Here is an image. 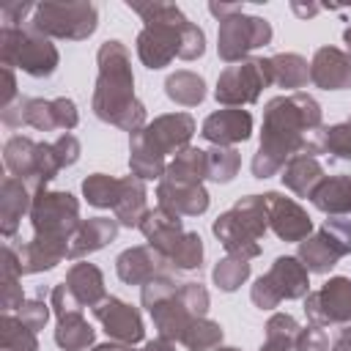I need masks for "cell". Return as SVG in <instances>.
Listing matches in <instances>:
<instances>
[{"instance_id":"1","label":"cell","mask_w":351,"mask_h":351,"mask_svg":"<svg viewBox=\"0 0 351 351\" xmlns=\"http://www.w3.org/2000/svg\"><path fill=\"white\" fill-rule=\"evenodd\" d=\"M321 123V110L318 101L304 96V93H293V96H280L271 99L266 104L263 112V137H261V148L252 159V173L255 178H266L271 176L288 154L307 148V134H313Z\"/></svg>"},{"instance_id":"2","label":"cell","mask_w":351,"mask_h":351,"mask_svg":"<svg viewBox=\"0 0 351 351\" xmlns=\"http://www.w3.org/2000/svg\"><path fill=\"white\" fill-rule=\"evenodd\" d=\"M132 11H137L145 19V27L137 38V55L148 69L167 66L176 55L178 58H197L203 55V30L195 27L176 5L170 3H129Z\"/></svg>"},{"instance_id":"3","label":"cell","mask_w":351,"mask_h":351,"mask_svg":"<svg viewBox=\"0 0 351 351\" xmlns=\"http://www.w3.org/2000/svg\"><path fill=\"white\" fill-rule=\"evenodd\" d=\"M132 69H129V52L121 41H107L99 49V82L93 96V110L101 121L118 123L137 134L145 112L143 104L132 96Z\"/></svg>"},{"instance_id":"4","label":"cell","mask_w":351,"mask_h":351,"mask_svg":"<svg viewBox=\"0 0 351 351\" xmlns=\"http://www.w3.org/2000/svg\"><path fill=\"white\" fill-rule=\"evenodd\" d=\"M266 200L261 195H250L214 222V233L233 258L247 261L261 252L258 239L266 233Z\"/></svg>"},{"instance_id":"5","label":"cell","mask_w":351,"mask_h":351,"mask_svg":"<svg viewBox=\"0 0 351 351\" xmlns=\"http://www.w3.org/2000/svg\"><path fill=\"white\" fill-rule=\"evenodd\" d=\"M33 30L58 38H85L96 30V5L90 3H41L36 5Z\"/></svg>"},{"instance_id":"6","label":"cell","mask_w":351,"mask_h":351,"mask_svg":"<svg viewBox=\"0 0 351 351\" xmlns=\"http://www.w3.org/2000/svg\"><path fill=\"white\" fill-rule=\"evenodd\" d=\"M3 60L5 66L16 63L33 77H47L55 71L58 52L47 38L38 36V30L27 33V30L3 27Z\"/></svg>"},{"instance_id":"7","label":"cell","mask_w":351,"mask_h":351,"mask_svg":"<svg viewBox=\"0 0 351 351\" xmlns=\"http://www.w3.org/2000/svg\"><path fill=\"white\" fill-rule=\"evenodd\" d=\"M307 269L296 258H277L271 271L261 277L252 288V302L263 310L274 307L280 299H296L307 293Z\"/></svg>"},{"instance_id":"8","label":"cell","mask_w":351,"mask_h":351,"mask_svg":"<svg viewBox=\"0 0 351 351\" xmlns=\"http://www.w3.org/2000/svg\"><path fill=\"white\" fill-rule=\"evenodd\" d=\"M271 41V25L261 16H244V11L219 19V58L233 63L250 49Z\"/></svg>"},{"instance_id":"9","label":"cell","mask_w":351,"mask_h":351,"mask_svg":"<svg viewBox=\"0 0 351 351\" xmlns=\"http://www.w3.org/2000/svg\"><path fill=\"white\" fill-rule=\"evenodd\" d=\"M346 252H351V222L346 219H326L318 236L299 247V258L310 271H329Z\"/></svg>"},{"instance_id":"10","label":"cell","mask_w":351,"mask_h":351,"mask_svg":"<svg viewBox=\"0 0 351 351\" xmlns=\"http://www.w3.org/2000/svg\"><path fill=\"white\" fill-rule=\"evenodd\" d=\"M271 82L269 60H247L222 71L217 82V99L222 104H247L255 101L261 88Z\"/></svg>"},{"instance_id":"11","label":"cell","mask_w":351,"mask_h":351,"mask_svg":"<svg viewBox=\"0 0 351 351\" xmlns=\"http://www.w3.org/2000/svg\"><path fill=\"white\" fill-rule=\"evenodd\" d=\"M195 132V123L186 112H178V115H162L156 118L148 129L137 132L132 137V148H143L148 154H156V156H165L170 151H178Z\"/></svg>"},{"instance_id":"12","label":"cell","mask_w":351,"mask_h":351,"mask_svg":"<svg viewBox=\"0 0 351 351\" xmlns=\"http://www.w3.org/2000/svg\"><path fill=\"white\" fill-rule=\"evenodd\" d=\"M307 315L315 324H340L351 321V280L335 277L318 293L307 299Z\"/></svg>"},{"instance_id":"13","label":"cell","mask_w":351,"mask_h":351,"mask_svg":"<svg viewBox=\"0 0 351 351\" xmlns=\"http://www.w3.org/2000/svg\"><path fill=\"white\" fill-rule=\"evenodd\" d=\"M263 200H266V214L271 219V228H274V233L280 239H285V241H302L310 233V228H313L310 225V217L293 200H288V197H282L277 192L263 195Z\"/></svg>"},{"instance_id":"14","label":"cell","mask_w":351,"mask_h":351,"mask_svg":"<svg viewBox=\"0 0 351 351\" xmlns=\"http://www.w3.org/2000/svg\"><path fill=\"white\" fill-rule=\"evenodd\" d=\"M310 80L326 90H340L351 85V55L335 47H321L310 63Z\"/></svg>"},{"instance_id":"15","label":"cell","mask_w":351,"mask_h":351,"mask_svg":"<svg viewBox=\"0 0 351 351\" xmlns=\"http://www.w3.org/2000/svg\"><path fill=\"white\" fill-rule=\"evenodd\" d=\"M96 318L104 324L107 335L121 340V343H137L143 340V321L137 315V310H132L129 304L118 302V299H104L101 304H96Z\"/></svg>"},{"instance_id":"16","label":"cell","mask_w":351,"mask_h":351,"mask_svg":"<svg viewBox=\"0 0 351 351\" xmlns=\"http://www.w3.org/2000/svg\"><path fill=\"white\" fill-rule=\"evenodd\" d=\"M250 132H252V115L247 110H219L208 115L203 123V137L217 145L247 140Z\"/></svg>"},{"instance_id":"17","label":"cell","mask_w":351,"mask_h":351,"mask_svg":"<svg viewBox=\"0 0 351 351\" xmlns=\"http://www.w3.org/2000/svg\"><path fill=\"white\" fill-rule=\"evenodd\" d=\"M159 197L162 208L173 214H203L208 206V195L200 184H176V181H162L159 184Z\"/></svg>"},{"instance_id":"18","label":"cell","mask_w":351,"mask_h":351,"mask_svg":"<svg viewBox=\"0 0 351 351\" xmlns=\"http://www.w3.org/2000/svg\"><path fill=\"white\" fill-rule=\"evenodd\" d=\"M165 258L151 247V250H145V247H134V250H126L121 258H118V277L123 280V282H148V280H154L162 269H165Z\"/></svg>"},{"instance_id":"19","label":"cell","mask_w":351,"mask_h":351,"mask_svg":"<svg viewBox=\"0 0 351 351\" xmlns=\"http://www.w3.org/2000/svg\"><path fill=\"white\" fill-rule=\"evenodd\" d=\"M310 197L326 214H351V176L321 178Z\"/></svg>"},{"instance_id":"20","label":"cell","mask_w":351,"mask_h":351,"mask_svg":"<svg viewBox=\"0 0 351 351\" xmlns=\"http://www.w3.org/2000/svg\"><path fill=\"white\" fill-rule=\"evenodd\" d=\"M282 181H285L296 195L310 197L313 189L321 184V165H318L315 159H310L307 154H302V156H296V159L288 162V167H285V173H282Z\"/></svg>"},{"instance_id":"21","label":"cell","mask_w":351,"mask_h":351,"mask_svg":"<svg viewBox=\"0 0 351 351\" xmlns=\"http://www.w3.org/2000/svg\"><path fill=\"white\" fill-rule=\"evenodd\" d=\"M115 233H118V225L112 219H101V217L99 219H90V222H85V225H80L74 230V236H71L74 247L69 250V255H82V252L99 250L110 239H115Z\"/></svg>"},{"instance_id":"22","label":"cell","mask_w":351,"mask_h":351,"mask_svg":"<svg viewBox=\"0 0 351 351\" xmlns=\"http://www.w3.org/2000/svg\"><path fill=\"white\" fill-rule=\"evenodd\" d=\"M115 214L123 225H140L145 219V189L137 178L121 181V195L115 203Z\"/></svg>"},{"instance_id":"23","label":"cell","mask_w":351,"mask_h":351,"mask_svg":"<svg viewBox=\"0 0 351 351\" xmlns=\"http://www.w3.org/2000/svg\"><path fill=\"white\" fill-rule=\"evenodd\" d=\"M66 288H69V293L77 299V304H96V299L104 293V288H101V274H99V269L96 266H90V263H80V266H74L71 269V274H69V282H63Z\"/></svg>"},{"instance_id":"24","label":"cell","mask_w":351,"mask_h":351,"mask_svg":"<svg viewBox=\"0 0 351 351\" xmlns=\"http://www.w3.org/2000/svg\"><path fill=\"white\" fill-rule=\"evenodd\" d=\"M269 74H271V82H277L282 88H302L310 80V69H307L304 58H299V55L269 58Z\"/></svg>"},{"instance_id":"25","label":"cell","mask_w":351,"mask_h":351,"mask_svg":"<svg viewBox=\"0 0 351 351\" xmlns=\"http://www.w3.org/2000/svg\"><path fill=\"white\" fill-rule=\"evenodd\" d=\"M55 340L66 351H82V348H88L93 343V329L82 321L80 313H66V315H60Z\"/></svg>"},{"instance_id":"26","label":"cell","mask_w":351,"mask_h":351,"mask_svg":"<svg viewBox=\"0 0 351 351\" xmlns=\"http://www.w3.org/2000/svg\"><path fill=\"white\" fill-rule=\"evenodd\" d=\"M203 93H206L203 90V80L197 74H192V71H176L167 80V96L173 101H178V104L192 107V104H197L203 99Z\"/></svg>"},{"instance_id":"27","label":"cell","mask_w":351,"mask_h":351,"mask_svg":"<svg viewBox=\"0 0 351 351\" xmlns=\"http://www.w3.org/2000/svg\"><path fill=\"white\" fill-rule=\"evenodd\" d=\"M82 192H85L88 203H93V206H112V208H115L118 195H121V181H115V178H110V176H101V173H96V176L85 178Z\"/></svg>"},{"instance_id":"28","label":"cell","mask_w":351,"mask_h":351,"mask_svg":"<svg viewBox=\"0 0 351 351\" xmlns=\"http://www.w3.org/2000/svg\"><path fill=\"white\" fill-rule=\"evenodd\" d=\"M266 329H269V340L261 351H291L299 335V324L291 315H274Z\"/></svg>"},{"instance_id":"29","label":"cell","mask_w":351,"mask_h":351,"mask_svg":"<svg viewBox=\"0 0 351 351\" xmlns=\"http://www.w3.org/2000/svg\"><path fill=\"white\" fill-rule=\"evenodd\" d=\"M222 337V329L214 324V321H203V318H195L192 326L184 332L181 343L189 348V351H208L219 343Z\"/></svg>"},{"instance_id":"30","label":"cell","mask_w":351,"mask_h":351,"mask_svg":"<svg viewBox=\"0 0 351 351\" xmlns=\"http://www.w3.org/2000/svg\"><path fill=\"white\" fill-rule=\"evenodd\" d=\"M200 258H203L200 236L197 233H184L181 241L167 255V263L176 266V269H200Z\"/></svg>"},{"instance_id":"31","label":"cell","mask_w":351,"mask_h":351,"mask_svg":"<svg viewBox=\"0 0 351 351\" xmlns=\"http://www.w3.org/2000/svg\"><path fill=\"white\" fill-rule=\"evenodd\" d=\"M247 274H250V263L244 258H225L214 269V282L222 291H236L247 280Z\"/></svg>"},{"instance_id":"32","label":"cell","mask_w":351,"mask_h":351,"mask_svg":"<svg viewBox=\"0 0 351 351\" xmlns=\"http://www.w3.org/2000/svg\"><path fill=\"white\" fill-rule=\"evenodd\" d=\"M208 159V178L214 181H230L239 170V154L233 148H214L206 154Z\"/></svg>"},{"instance_id":"33","label":"cell","mask_w":351,"mask_h":351,"mask_svg":"<svg viewBox=\"0 0 351 351\" xmlns=\"http://www.w3.org/2000/svg\"><path fill=\"white\" fill-rule=\"evenodd\" d=\"M178 299L184 302V307H186L195 318H203L206 310H208V293L203 291L200 282H186V285L178 291Z\"/></svg>"},{"instance_id":"34","label":"cell","mask_w":351,"mask_h":351,"mask_svg":"<svg viewBox=\"0 0 351 351\" xmlns=\"http://www.w3.org/2000/svg\"><path fill=\"white\" fill-rule=\"evenodd\" d=\"M293 346H296V351H326L329 337L321 326H310V329H299Z\"/></svg>"},{"instance_id":"35","label":"cell","mask_w":351,"mask_h":351,"mask_svg":"<svg viewBox=\"0 0 351 351\" xmlns=\"http://www.w3.org/2000/svg\"><path fill=\"white\" fill-rule=\"evenodd\" d=\"M44 321H47V304H41V302L25 304V310H22V324L25 326H30L36 332L38 326H44Z\"/></svg>"},{"instance_id":"36","label":"cell","mask_w":351,"mask_h":351,"mask_svg":"<svg viewBox=\"0 0 351 351\" xmlns=\"http://www.w3.org/2000/svg\"><path fill=\"white\" fill-rule=\"evenodd\" d=\"M145 351H173V348H170V343H167L165 337H159V340H151V343L145 346Z\"/></svg>"},{"instance_id":"37","label":"cell","mask_w":351,"mask_h":351,"mask_svg":"<svg viewBox=\"0 0 351 351\" xmlns=\"http://www.w3.org/2000/svg\"><path fill=\"white\" fill-rule=\"evenodd\" d=\"M96 351H132V348H126V346L123 348H118V346H99Z\"/></svg>"},{"instance_id":"38","label":"cell","mask_w":351,"mask_h":351,"mask_svg":"<svg viewBox=\"0 0 351 351\" xmlns=\"http://www.w3.org/2000/svg\"><path fill=\"white\" fill-rule=\"evenodd\" d=\"M343 38H346V44H348V49H351V27L343 33Z\"/></svg>"},{"instance_id":"39","label":"cell","mask_w":351,"mask_h":351,"mask_svg":"<svg viewBox=\"0 0 351 351\" xmlns=\"http://www.w3.org/2000/svg\"><path fill=\"white\" fill-rule=\"evenodd\" d=\"M219 351H236V348H219Z\"/></svg>"},{"instance_id":"40","label":"cell","mask_w":351,"mask_h":351,"mask_svg":"<svg viewBox=\"0 0 351 351\" xmlns=\"http://www.w3.org/2000/svg\"><path fill=\"white\" fill-rule=\"evenodd\" d=\"M348 123H351V121H348Z\"/></svg>"}]
</instances>
